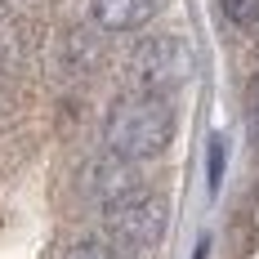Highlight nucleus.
Segmentation results:
<instances>
[{
    "label": "nucleus",
    "mask_w": 259,
    "mask_h": 259,
    "mask_svg": "<svg viewBox=\"0 0 259 259\" xmlns=\"http://www.w3.org/2000/svg\"><path fill=\"white\" fill-rule=\"evenodd\" d=\"M63 259H121V255L112 246H103V241H76V246L63 250Z\"/></svg>",
    "instance_id": "39448f33"
},
{
    "label": "nucleus",
    "mask_w": 259,
    "mask_h": 259,
    "mask_svg": "<svg viewBox=\"0 0 259 259\" xmlns=\"http://www.w3.org/2000/svg\"><path fill=\"white\" fill-rule=\"evenodd\" d=\"M233 23H259V0H219Z\"/></svg>",
    "instance_id": "423d86ee"
},
{
    "label": "nucleus",
    "mask_w": 259,
    "mask_h": 259,
    "mask_svg": "<svg viewBox=\"0 0 259 259\" xmlns=\"http://www.w3.org/2000/svg\"><path fill=\"white\" fill-rule=\"evenodd\" d=\"M90 9L107 31H134L156 14V0H90Z\"/></svg>",
    "instance_id": "20e7f679"
},
{
    "label": "nucleus",
    "mask_w": 259,
    "mask_h": 259,
    "mask_svg": "<svg viewBox=\"0 0 259 259\" xmlns=\"http://www.w3.org/2000/svg\"><path fill=\"white\" fill-rule=\"evenodd\" d=\"M103 210H107V233L121 246H130V250H152L165 237V224H170L165 201L156 192H139V188L130 197H121V201L103 206Z\"/></svg>",
    "instance_id": "f03ea898"
},
{
    "label": "nucleus",
    "mask_w": 259,
    "mask_h": 259,
    "mask_svg": "<svg viewBox=\"0 0 259 259\" xmlns=\"http://www.w3.org/2000/svg\"><path fill=\"white\" fill-rule=\"evenodd\" d=\"M0 18H5V0H0Z\"/></svg>",
    "instance_id": "6e6552de"
},
{
    "label": "nucleus",
    "mask_w": 259,
    "mask_h": 259,
    "mask_svg": "<svg viewBox=\"0 0 259 259\" xmlns=\"http://www.w3.org/2000/svg\"><path fill=\"white\" fill-rule=\"evenodd\" d=\"M250 134H255V143H259V76L250 85Z\"/></svg>",
    "instance_id": "0eeeda50"
},
{
    "label": "nucleus",
    "mask_w": 259,
    "mask_h": 259,
    "mask_svg": "<svg viewBox=\"0 0 259 259\" xmlns=\"http://www.w3.org/2000/svg\"><path fill=\"white\" fill-rule=\"evenodd\" d=\"M170 134H175V112H170V99L156 94V90L121 94L116 103L107 107L103 143H107L112 156L148 161V156H156V152L170 148Z\"/></svg>",
    "instance_id": "f257e3e1"
},
{
    "label": "nucleus",
    "mask_w": 259,
    "mask_h": 259,
    "mask_svg": "<svg viewBox=\"0 0 259 259\" xmlns=\"http://www.w3.org/2000/svg\"><path fill=\"white\" fill-rule=\"evenodd\" d=\"M134 76L143 80V90L175 94L192 76V50L183 45L179 36H152V40H143L139 54H134Z\"/></svg>",
    "instance_id": "7ed1b4c3"
}]
</instances>
